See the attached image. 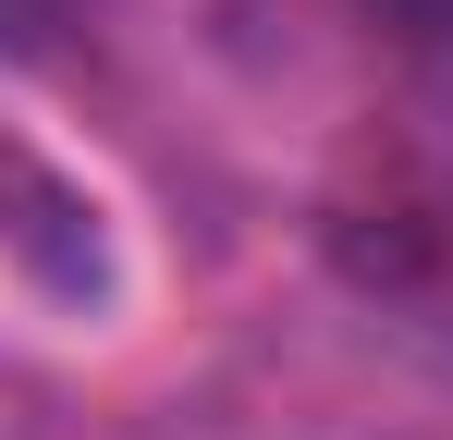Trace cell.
I'll return each instance as SVG.
<instances>
[{"instance_id":"obj_1","label":"cell","mask_w":453,"mask_h":440,"mask_svg":"<svg viewBox=\"0 0 453 440\" xmlns=\"http://www.w3.org/2000/svg\"><path fill=\"white\" fill-rule=\"evenodd\" d=\"M368 25L392 37V62L417 73V86L453 98V0H368Z\"/></svg>"},{"instance_id":"obj_2","label":"cell","mask_w":453,"mask_h":440,"mask_svg":"<svg viewBox=\"0 0 453 440\" xmlns=\"http://www.w3.org/2000/svg\"><path fill=\"white\" fill-rule=\"evenodd\" d=\"M50 25H74V0H0V49H37Z\"/></svg>"}]
</instances>
